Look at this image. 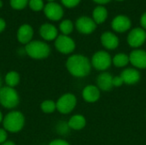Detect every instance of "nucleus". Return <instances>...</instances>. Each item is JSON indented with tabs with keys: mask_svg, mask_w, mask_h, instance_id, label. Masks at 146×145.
I'll list each match as a JSON object with an SVG mask.
<instances>
[{
	"mask_svg": "<svg viewBox=\"0 0 146 145\" xmlns=\"http://www.w3.org/2000/svg\"><path fill=\"white\" fill-rule=\"evenodd\" d=\"M108 16V11L105 7L104 6H98L94 9L92 13L93 21L96 24H101L105 21Z\"/></svg>",
	"mask_w": 146,
	"mask_h": 145,
	"instance_id": "20",
	"label": "nucleus"
},
{
	"mask_svg": "<svg viewBox=\"0 0 146 145\" xmlns=\"http://www.w3.org/2000/svg\"><path fill=\"white\" fill-rule=\"evenodd\" d=\"M61 1L62 3L67 8H74L77 6L80 2V0H61Z\"/></svg>",
	"mask_w": 146,
	"mask_h": 145,
	"instance_id": "28",
	"label": "nucleus"
},
{
	"mask_svg": "<svg viewBox=\"0 0 146 145\" xmlns=\"http://www.w3.org/2000/svg\"><path fill=\"white\" fill-rule=\"evenodd\" d=\"M111 62L112 60L110 54L103 50L96 52L92 59V66L97 70H100V71H104L109 68L111 65Z\"/></svg>",
	"mask_w": 146,
	"mask_h": 145,
	"instance_id": "6",
	"label": "nucleus"
},
{
	"mask_svg": "<svg viewBox=\"0 0 146 145\" xmlns=\"http://www.w3.org/2000/svg\"><path fill=\"white\" fill-rule=\"evenodd\" d=\"M97 84L98 86V89L102 91H110L112 89L113 85V77L109 73H101L98 79H97Z\"/></svg>",
	"mask_w": 146,
	"mask_h": 145,
	"instance_id": "16",
	"label": "nucleus"
},
{
	"mask_svg": "<svg viewBox=\"0 0 146 145\" xmlns=\"http://www.w3.org/2000/svg\"><path fill=\"white\" fill-rule=\"evenodd\" d=\"M33 28L29 24H22L17 30L16 38L19 43L27 45L31 41H33Z\"/></svg>",
	"mask_w": 146,
	"mask_h": 145,
	"instance_id": "11",
	"label": "nucleus"
},
{
	"mask_svg": "<svg viewBox=\"0 0 146 145\" xmlns=\"http://www.w3.org/2000/svg\"><path fill=\"white\" fill-rule=\"evenodd\" d=\"M124 83L122 78L121 76H116L113 77V85L114 86H121Z\"/></svg>",
	"mask_w": 146,
	"mask_h": 145,
	"instance_id": "30",
	"label": "nucleus"
},
{
	"mask_svg": "<svg viewBox=\"0 0 146 145\" xmlns=\"http://www.w3.org/2000/svg\"><path fill=\"white\" fill-rule=\"evenodd\" d=\"M146 40V32L145 29L136 27L133 29L127 36V43L131 47L138 48L141 46Z\"/></svg>",
	"mask_w": 146,
	"mask_h": 145,
	"instance_id": "9",
	"label": "nucleus"
},
{
	"mask_svg": "<svg viewBox=\"0 0 146 145\" xmlns=\"http://www.w3.org/2000/svg\"><path fill=\"white\" fill-rule=\"evenodd\" d=\"M102 44L108 50H114L119 45V38L110 32H104L101 36Z\"/></svg>",
	"mask_w": 146,
	"mask_h": 145,
	"instance_id": "15",
	"label": "nucleus"
},
{
	"mask_svg": "<svg viewBox=\"0 0 146 145\" xmlns=\"http://www.w3.org/2000/svg\"><path fill=\"white\" fill-rule=\"evenodd\" d=\"M21 77L18 72L16 71H9L6 73L4 77V81L6 83V86L15 88L20 83Z\"/></svg>",
	"mask_w": 146,
	"mask_h": 145,
	"instance_id": "21",
	"label": "nucleus"
},
{
	"mask_svg": "<svg viewBox=\"0 0 146 145\" xmlns=\"http://www.w3.org/2000/svg\"><path fill=\"white\" fill-rule=\"evenodd\" d=\"M130 62L138 68H146V51L135 50L129 56Z\"/></svg>",
	"mask_w": 146,
	"mask_h": 145,
	"instance_id": "14",
	"label": "nucleus"
},
{
	"mask_svg": "<svg viewBox=\"0 0 146 145\" xmlns=\"http://www.w3.org/2000/svg\"><path fill=\"white\" fill-rule=\"evenodd\" d=\"M117 1H123V0H117Z\"/></svg>",
	"mask_w": 146,
	"mask_h": 145,
	"instance_id": "40",
	"label": "nucleus"
},
{
	"mask_svg": "<svg viewBox=\"0 0 146 145\" xmlns=\"http://www.w3.org/2000/svg\"><path fill=\"white\" fill-rule=\"evenodd\" d=\"M68 71L74 77L82 78L90 73L91 62L87 57L82 55H73L66 62Z\"/></svg>",
	"mask_w": 146,
	"mask_h": 145,
	"instance_id": "1",
	"label": "nucleus"
},
{
	"mask_svg": "<svg viewBox=\"0 0 146 145\" xmlns=\"http://www.w3.org/2000/svg\"><path fill=\"white\" fill-rule=\"evenodd\" d=\"M3 114H2V112L0 111V124L1 123H3Z\"/></svg>",
	"mask_w": 146,
	"mask_h": 145,
	"instance_id": "36",
	"label": "nucleus"
},
{
	"mask_svg": "<svg viewBox=\"0 0 146 145\" xmlns=\"http://www.w3.org/2000/svg\"><path fill=\"white\" fill-rule=\"evenodd\" d=\"M94 2H96L97 3H99V4H105L109 2H110L111 0H93Z\"/></svg>",
	"mask_w": 146,
	"mask_h": 145,
	"instance_id": "34",
	"label": "nucleus"
},
{
	"mask_svg": "<svg viewBox=\"0 0 146 145\" xmlns=\"http://www.w3.org/2000/svg\"><path fill=\"white\" fill-rule=\"evenodd\" d=\"M39 35L45 41L56 40L58 37V31L56 27L50 23H44L39 27Z\"/></svg>",
	"mask_w": 146,
	"mask_h": 145,
	"instance_id": "12",
	"label": "nucleus"
},
{
	"mask_svg": "<svg viewBox=\"0 0 146 145\" xmlns=\"http://www.w3.org/2000/svg\"><path fill=\"white\" fill-rule=\"evenodd\" d=\"M56 49L62 54H69L75 49L74 41L68 35H58L55 40Z\"/></svg>",
	"mask_w": 146,
	"mask_h": 145,
	"instance_id": "7",
	"label": "nucleus"
},
{
	"mask_svg": "<svg viewBox=\"0 0 146 145\" xmlns=\"http://www.w3.org/2000/svg\"><path fill=\"white\" fill-rule=\"evenodd\" d=\"M3 79H2V77H1V75H0V89L3 87Z\"/></svg>",
	"mask_w": 146,
	"mask_h": 145,
	"instance_id": "37",
	"label": "nucleus"
},
{
	"mask_svg": "<svg viewBox=\"0 0 146 145\" xmlns=\"http://www.w3.org/2000/svg\"><path fill=\"white\" fill-rule=\"evenodd\" d=\"M3 1H2V0H0V9L3 7Z\"/></svg>",
	"mask_w": 146,
	"mask_h": 145,
	"instance_id": "38",
	"label": "nucleus"
},
{
	"mask_svg": "<svg viewBox=\"0 0 146 145\" xmlns=\"http://www.w3.org/2000/svg\"><path fill=\"white\" fill-rule=\"evenodd\" d=\"M1 145H15V144L14 142H12V141H9V140H7L5 143L2 144Z\"/></svg>",
	"mask_w": 146,
	"mask_h": 145,
	"instance_id": "35",
	"label": "nucleus"
},
{
	"mask_svg": "<svg viewBox=\"0 0 146 145\" xmlns=\"http://www.w3.org/2000/svg\"><path fill=\"white\" fill-rule=\"evenodd\" d=\"M44 13L49 20L53 21L61 20L64 14L62 7L56 2H51L45 4L44 7Z\"/></svg>",
	"mask_w": 146,
	"mask_h": 145,
	"instance_id": "8",
	"label": "nucleus"
},
{
	"mask_svg": "<svg viewBox=\"0 0 146 145\" xmlns=\"http://www.w3.org/2000/svg\"><path fill=\"white\" fill-rule=\"evenodd\" d=\"M68 129H69V126L68 125V123L66 122H59L57 126H56V130H57V132L60 133V134H66L68 132Z\"/></svg>",
	"mask_w": 146,
	"mask_h": 145,
	"instance_id": "27",
	"label": "nucleus"
},
{
	"mask_svg": "<svg viewBox=\"0 0 146 145\" xmlns=\"http://www.w3.org/2000/svg\"><path fill=\"white\" fill-rule=\"evenodd\" d=\"M56 103V109L61 114L67 115L74 110V109L76 106L77 100L74 95L71 93H67L62 95Z\"/></svg>",
	"mask_w": 146,
	"mask_h": 145,
	"instance_id": "5",
	"label": "nucleus"
},
{
	"mask_svg": "<svg viewBox=\"0 0 146 145\" xmlns=\"http://www.w3.org/2000/svg\"><path fill=\"white\" fill-rule=\"evenodd\" d=\"M77 30L83 34H90L94 32L96 29L97 24L93 21V19L88 16H81L80 17L75 23Z\"/></svg>",
	"mask_w": 146,
	"mask_h": 145,
	"instance_id": "10",
	"label": "nucleus"
},
{
	"mask_svg": "<svg viewBox=\"0 0 146 145\" xmlns=\"http://www.w3.org/2000/svg\"><path fill=\"white\" fill-rule=\"evenodd\" d=\"M47 1H48L49 3H51V2H54L55 0H47Z\"/></svg>",
	"mask_w": 146,
	"mask_h": 145,
	"instance_id": "39",
	"label": "nucleus"
},
{
	"mask_svg": "<svg viewBox=\"0 0 146 145\" xmlns=\"http://www.w3.org/2000/svg\"><path fill=\"white\" fill-rule=\"evenodd\" d=\"M49 145H70L64 139H54L52 140Z\"/></svg>",
	"mask_w": 146,
	"mask_h": 145,
	"instance_id": "31",
	"label": "nucleus"
},
{
	"mask_svg": "<svg viewBox=\"0 0 146 145\" xmlns=\"http://www.w3.org/2000/svg\"><path fill=\"white\" fill-rule=\"evenodd\" d=\"M20 103V96L15 88L3 86L0 89V104L7 109H13Z\"/></svg>",
	"mask_w": 146,
	"mask_h": 145,
	"instance_id": "4",
	"label": "nucleus"
},
{
	"mask_svg": "<svg viewBox=\"0 0 146 145\" xmlns=\"http://www.w3.org/2000/svg\"><path fill=\"white\" fill-rule=\"evenodd\" d=\"M40 109L45 114H51L56 109V103L52 100H44L42 102Z\"/></svg>",
	"mask_w": 146,
	"mask_h": 145,
	"instance_id": "23",
	"label": "nucleus"
},
{
	"mask_svg": "<svg viewBox=\"0 0 146 145\" xmlns=\"http://www.w3.org/2000/svg\"><path fill=\"white\" fill-rule=\"evenodd\" d=\"M8 138V132L4 128H0V144L5 143Z\"/></svg>",
	"mask_w": 146,
	"mask_h": 145,
	"instance_id": "29",
	"label": "nucleus"
},
{
	"mask_svg": "<svg viewBox=\"0 0 146 145\" xmlns=\"http://www.w3.org/2000/svg\"><path fill=\"white\" fill-rule=\"evenodd\" d=\"M140 24L142 26V27L144 29H146V12L144 13L141 16V19H140Z\"/></svg>",
	"mask_w": 146,
	"mask_h": 145,
	"instance_id": "32",
	"label": "nucleus"
},
{
	"mask_svg": "<svg viewBox=\"0 0 146 145\" xmlns=\"http://www.w3.org/2000/svg\"><path fill=\"white\" fill-rule=\"evenodd\" d=\"M82 97L88 103H94L98 101L100 97L98 87L95 85H87L82 91Z\"/></svg>",
	"mask_w": 146,
	"mask_h": 145,
	"instance_id": "18",
	"label": "nucleus"
},
{
	"mask_svg": "<svg viewBox=\"0 0 146 145\" xmlns=\"http://www.w3.org/2000/svg\"><path fill=\"white\" fill-rule=\"evenodd\" d=\"M86 124V121L85 117L80 115H75L72 116L68 122L69 128L73 130H76V131L81 130L82 128H84Z\"/></svg>",
	"mask_w": 146,
	"mask_h": 145,
	"instance_id": "19",
	"label": "nucleus"
},
{
	"mask_svg": "<svg viewBox=\"0 0 146 145\" xmlns=\"http://www.w3.org/2000/svg\"><path fill=\"white\" fill-rule=\"evenodd\" d=\"M28 2L29 0H9V4L12 9L21 10L28 5Z\"/></svg>",
	"mask_w": 146,
	"mask_h": 145,
	"instance_id": "25",
	"label": "nucleus"
},
{
	"mask_svg": "<svg viewBox=\"0 0 146 145\" xmlns=\"http://www.w3.org/2000/svg\"><path fill=\"white\" fill-rule=\"evenodd\" d=\"M59 29L63 35L70 34L74 30V24L70 20H64L59 25Z\"/></svg>",
	"mask_w": 146,
	"mask_h": 145,
	"instance_id": "24",
	"label": "nucleus"
},
{
	"mask_svg": "<svg viewBox=\"0 0 146 145\" xmlns=\"http://www.w3.org/2000/svg\"><path fill=\"white\" fill-rule=\"evenodd\" d=\"M28 6L32 10L38 12V11L44 9V3L43 0H29Z\"/></svg>",
	"mask_w": 146,
	"mask_h": 145,
	"instance_id": "26",
	"label": "nucleus"
},
{
	"mask_svg": "<svg viewBox=\"0 0 146 145\" xmlns=\"http://www.w3.org/2000/svg\"><path fill=\"white\" fill-rule=\"evenodd\" d=\"M129 62H130L129 56L127 55H126V54H123V53L117 54L113 58V63H114V65L116 66V67H118V68L125 67L126 65H127V63Z\"/></svg>",
	"mask_w": 146,
	"mask_h": 145,
	"instance_id": "22",
	"label": "nucleus"
},
{
	"mask_svg": "<svg viewBox=\"0 0 146 145\" xmlns=\"http://www.w3.org/2000/svg\"><path fill=\"white\" fill-rule=\"evenodd\" d=\"M25 53L31 58L35 60H42L48 57L50 54V45L40 40H33L27 44L25 48Z\"/></svg>",
	"mask_w": 146,
	"mask_h": 145,
	"instance_id": "3",
	"label": "nucleus"
},
{
	"mask_svg": "<svg viewBox=\"0 0 146 145\" xmlns=\"http://www.w3.org/2000/svg\"><path fill=\"white\" fill-rule=\"evenodd\" d=\"M5 28H6V21L0 17V33L3 32Z\"/></svg>",
	"mask_w": 146,
	"mask_h": 145,
	"instance_id": "33",
	"label": "nucleus"
},
{
	"mask_svg": "<svg viewBox=\"0 0 146 145\" xmlns=\"http://www.w3.org/2000/svg\"><path fill=\"white\" fill-rule=\"evenodd\" d=\"M121 77L122 78L124 83L127 85H133L139 81L140 73L138 70L134 68H127L121 73Z\"/></svg>",
	"mask_w": 146,
	"mask_h": 145,
	"instance_id": "17",
	"label": "nucleus"
},
{
	"mask_svg": "<svg viewBox=\"0 0 146 145\" xmlns=\"http://www.w3.org/2000/svg\"><path fill=\"white\" fill-rule=\"evenodd\" d=\"M25 121V116L21 112L12 110L3 117V126L8 132L17 133L23 129Z\"/></svg>",
	"mask_w": 146,
	"mask_h": 145,
	"instance_id": "2",
	"label": "nucleus"
},
{
	"mask_svg": "<svg viewBox=\"0 0 146 145\" xmlns=\"http://www.w3.org/2000/svg\"><path fill=\"white\" fill-rule=\"evenodd\" d=\"M112 28L118 32H124L131 27V21L126 15H117L111 23Z\"/></svg>",
	"mask_w": 146,
	"mask_h": 145,
	"instance_id": "13",
	"label": "nucleus"
}]
</instances>
